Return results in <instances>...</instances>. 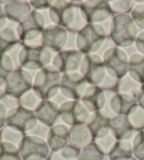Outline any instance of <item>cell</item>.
I'll use <instances>...</instances> for the list:
<instances>
[{
  "label": "cell",
  "instance_id": "35",
  "mask_svg": "<svg viewBox=\"0 0 144 160\" xmlns=\"http://www.w3.org/2000/svg\"><path fill=\"white\" fill-rule=\"evenodd\" d=\"M138 101L139 103L141 108L144 109V85L141 87V90L138 93Z\"/></svg>",
  "mask_w": 144,
  "mask_h": 160
},
{
  "label": "cell",
  "instance_id": "34",
  "mask_svg": "<svg viewBox=\"0 0 144 160\" xmlns=\"http://www.w3.org/2000/svg\"><path fill=\"white\" fill-rule=\"evenodd\" d=\"M137 47L138 50L144 54V32L139 35L137 40Z\"/></svg>",
  "mask_w": 144,
  "mask_h": 160
},
{
  "label": "cell",
  "instance_id": "30",
  "mask_svg": "<svg viewBox=\"0 0 144 160\" xmlns=\"http://www.w3.org/2000/svg\"><path fill=\"white\" fill-rule=\"evenodd\" d=\"M133 151L135 157L140 160H144V131H140L134 140Z\"/></svg>",
  "mask_w": 144,
  "mask_h": 160
},
{
  "label": "cell",
  "instance_id": "16",
  "mask_svg": "<svg viewBox=\"0 0 144 160\" xmlns=\"http://www.w3.org/2000/svg\"><path fill=\"white\" fill-rule=\"evenodd\" d=\"M38 119L47 126L56 123L60 116V111L56 104L50 102H44L36 111Z\"/></svg>",
  "mask_w": 144,
  "mask_h": 160
},
{
  "label": "cell",
  "instance_id": "33",
  "mask_svg": "<svg viewBox=\"0 0 144 160\" xmlns=\"http://www.w3.org/2000/svg\"><path fill=\"white\" fill-rule=\"evenodd\" d=\"M6 109L3 106V104L0 103V128L4 126L5 121H6Z\"/></svg>",
  "mask_w": 144,
  "mask_h": 160
},
{
  "label": "cell",
  "instance_id": "14",
  "mask_svg": "<svg viewBox=\"0 0 144 160\" xmlns=\"http://www.w3.org/2000/svg\"><path fill=\"white\" fill-rule=\"evenodd\" d=\"M110 130L113 136L118 140L129 138L132 133L133 126L125 115H118L110 121Z\"/></svg>",
  "mask_w": 144,
  "mask_h": 160
},
{
  "label": "cell",
  "instance_id": "17",
  "mask_svg": "<svg viewBox=\"0 0 144 160\" xmlns=\"http://www.w3.org/2000/svg\"><path fill=\"white\" fill-rule=\"evenodd\" d=\"M65 32L62 28H49L43 32V45L46 48L54 51L59 50L65 42Z\"/></svg>",
  "mask_w": 144,
  "mask_h": 160
},
{
  "label": "cell",
  "instance_id": "1",
  "mask_svg": "<svg viewBox=\"0 0 144 160\" xmlns=\"http://www.w3.org/2000/svg\"><path fill=\"white\" fill-rule=\"evenodd\" d=\"M19 154L24 160H43L49 152L46 142L40 138H23L18 148Z\"/></svg>",
  "mask_w": 144,
  "mask_h": 160
},
{
  "label": "cell",
  "instance_id": "31",
  "mask_svg": "<svg viewBox=\"0 0 144 160\" xmlns=\"http://www.w3.org/2000/svg\"><path fill=\"white\" fill-rule=\"evenodd\" d=\"M97 144L99 145L103 152H108L112 150V148L115 144V138L112 135L108 134L106 137L101 139H96Z\"/></svg>",
  "mask_w": 144,
  "mask_h": 160
},
{
  "label": "cell",
  "instance_id": "10",
  "mask_svg": "<svg viewBox=\"0 0 144 160\" xmlns=\"http://www.w3.org/2000/svg\"><path fill=\"white\" fill-rule=\"evenodd\" d=\"M104 64L97 57H87L83 63V76L90 83H100L104 76Z\"/></svg>",
  "mask_w": 144,
  "mask_h": 160
},
{
  "label": "cell",
  "instance_id": "15",
  "mask_svg": "<svg viewBox=\"0 0 144 160\" xmlns=\"http://www.w3.org/2000/svg\"><path fill=\"white\" fill-rule=\"evenodd\" d=\"M68 129L63 125L54 126L49 131L47 136V142L49 147L54 152H59L67 146Z\"/></svg>",
  "mask_w": 144,
  "mask_h": 160
},
{
  "label": "cell",
  "instance_id": "8",
  "mask_svg": "<svg viewBox=\"0 0 144 160\" xmlns=\"http://www.w3.org/2000/svg\"><path fill=\"white\" fill-rule=\"evenodd\" d=\"M106 69L115 78H121L129 68L127 57L120 49L113 48L106 54L105 57Z\"/></svg>",
  "mask_w": 144,
  "mask_h": 160
},
{
  "label": "cell",
  "instance_id": "36",
  "mask_svg": "<svg viewBox=\"0 0 144 160\" xmlns=\"http://www.w3.org/2000/svg\"><path fill=\"white\" fill-rule=\"evenodd\" d=\"M129 160H135V159H129Z\"/></svg>",
  "mask_w": 144,
  "mask_h": 160
},
{
  "label": "cell",
  "instance_id": "3",
  "mask_svg": "<svg viewBox=\"0 0 144 160\" xmlns=\"http://www.w3.org/2000/svg\"><path fill=\"white\" fill-rule=\"evenodd\" d=\"M89 110L78 102H70L63 104L60 108V116L63 121L68 125L82 124L89 118Z\"/></svg>",
  "mask_w": 144,
  "mask_h": 160
},
{
  "label": "cell",
  "instance_id": "21",
  "mask_svg": "<svg viewBox=\"0 0 144 160\" xmlns=\"http://www.w3.org/2000/svg\"><path fill=\"white\" fill-rule=\"evenodd\" d=\"M82 98L85 107L91 112H98L103 106L104 98L101 90L98 88H91Z\"/></svg>",
  "mask_w": 144,
  "mask_h": 160
},
{
  "label": "cell",
  "instance_id": "28",
  "mask_svg": "<svg viewBox=\"0 0 144 160\" xmlns=\"http://www.w3.org/2000/svg\"><path fill=\"white\" fill-rule=\"evenodd\" d=\"M79 157V152L70 146H66L62 150L55 152L50 157V160H77Z\"/></svg>",
  "mask_w": 144,
  "mask_h": 160
},
{
  "label": "cell",
  "instance_id": "29",
  "mask_svg": "<svg viewBox=\"0 0 144 160\" xmlns=\"http://www.w3.org/2000/svg\"><path fill=\"white\" fill-rule=\"evenodd\" d=\"M129 118L132 126L137 129L144 127V109L141 107H136L135 109L129 114Z\"/></svg>",
  "mask_w": 144,
  "mask_h": 160
},
{
  "label": "cell",
  "instance_id": "4",
  "mask_svg": "<svg viewBox=\"0 0 144 160\" xmlns=\"http://www.w3.org/2000/svg\"><path fill=\"white\" fill-rule=\"evenodd\" d=\"M98 26H87L83 29L78 36V47L84 52L94 51L101 44L105 34L103 30Z\"/></svg>",
  "mask_w": 144,
  "mask_h": 160
},
{
  "label": "cell",
  "instance_id": "24",
  "mask_svg": "<svg viewBox=\"0 0 144 160\" xmlns=\"http://www.w3.org/2000/svg\"><path fill=\"white\" fill-rule=\"evenodd\" d=\"M129 71L132 76L141 83H144V57L136 54L130 59Z\"/></svg>",
  "mask_w": 144,
  "mask_h": 160
},
{
  "label": "cell",
  "instance_id": "2",
  "mask_svg": "<svg viewBox=\"0 0 144 160\" xmlns=\"http://www.w3.org/2000/svg\"><path fill=\"white\" fill-rule=\"evenodd\" d=\"M59 73L52 67H46L39 73L35 83V89L44 98L53 95L59 85Z\"/></svg>",
  "mask_w": 144,
  "mask_h": 160
},
{
  "label": "cell",
  "instance_id": "20",
  "mask_svg": "<svg viewBox=\"0 0 144 160\" xmlns=\"http://www.w3.org/2000/svg\"><path fill=\"white\" fill-rule=\"evenodd\" d=\"M83 12L85 16L89 18L91 21H101L106 18L110 14L109 6L106 3L99 2L98 3L94 2L91 4H86L83 7Z\"/></svg>",
  "mask_w": 144,
  "mask_h": 160
},
{
  "label": "cell",
  "instance_id": "25",
  "mask_svg": "<svg viewBox=\"0 0 144 160\" xmlns=\"http://www.w3.org/2000/svg\"><path fill=\"white\" fill-rule=\"evenodd\" d=\"M23 139V133L18 129L10 126L5 127L0 134V140L2 142L12 143L14 145L20 144Z\"/></svg>",
  "mask_w": 144,
  "mask_h": 160
},
{
  "label": "cell",
  "instance_id": "26",
  "mask_svg": "<svg viewBox=\"0 0 144 160\" xmlns=\"http://www.w3.org/2000/svg\"><path fill=\"white\" fill-rule=\"evenodd\" d=\"M104 152L97 143H91L82 150L78 160H103Z\"/></svg>",
  "mask_w": 144,
  "mask_h": 160
},
{
  "label": "cell",
  "instance_id": "7",
  "mask_svg": "<svg viewBox=\"0 0 144 160\" xmlns=\"http://www.w3.org/2000/svg\"><path fill=\"white\" fill-rule=\"evenodd\" d=\"M115 21H117L115 26H113V32L118 31V34L113 35V38L120 45L132 44L137 34L134 22L127 16H123L122 18L118 17V18L117 17Z\"/></svg>",
  "mask_w": 144,
  "mask_h": 160
},
{
  "label": "cell",
  "instance_id": "19",
  "mask_svg": "<svg viewBox=\"0 0 144 160\" xmlns=\"http://www.w3.org/2000/svg\"><path fill=\"white\" fill-rule=\"evenodd\" d=\"M81 59V54L77 52H65L60 54L56 59L54 63L56 67L61 71H73L77 68Z\"/></svg>",
  "mask_w": 144,
  "mask_h": 160
},
{
  "label": "cell",
  "instance_id": "22",
  "mask_svg": "<svg viewBox=\"0 0 144 160\" xmlns=\"http://www.w3.org/2000/svg\"><path fill=\"white\" fill-rule=\"evenodd\" d=\"M113 109L118 114L122 115L129 114L137 107L134 98L130 95H119L113 99L111 102Z\"/></svg>",
  "mask_w": 144,
  "mask_h": 160
},
{
  "label": "cell",
  "instance_id": "11",
  "mask_svg": "<svg viewBox=\"0 0 144 160\" xmlns=\"http://www.w3.org/2000/svg\"><path fill=\"white\" fill-rule=\"evenodd\" d=\"M60 85L65 95L72 98L77 99L83 95L85 82L82 76H79L78 73H73L63 77Z\"/></svg>",
  "mask_w": 144,
  "mask_h": 160
},
{
  "label": "cell",
  "instance_id": "6",
  "mask_svg": "<svg viewBox=\"0 0 144 160\" xmlns=\"http://www.w3.org/2000/svg\"><path fill=\"white\" fill-rule=\"evenodd\" d=\"M50 55L46 49L40 47H27L21 54V62L27 68H40L49 62Z\"/></svg>",
  "mask_w": 144,
  "mask_h": 160
},
{
  "label": "cell",
  "instance_id": "23",
  "mask_svg": "<svg viewBox=\"0 0 144 160\" xmlns=\"http://www.w3.org/2000/svg\"><path fill=\"white\" fill-rule=\"evenodd\" d=\"M132 145L127 141L116 142L110 152V160H129L132 155Z\"/></svg>",
  "mask_w": 144,
  "mask_h": 160
},
{
  "label": "cell",
  "instance_id": "18",
  "mask_svg": "<svg viewBox=\"0 0 144 160\" xmlns=\"http://www.w3.org/2000/svg\"><path fill=\"white\" fill-rule=\"evenodd\" d=\"M42 18L40 14L32 12L28 19L24 22L21 30V38L29 40L32 38H35L43 29ZM21 26V27H22Z\"/></svg>",
  "mask_w": 144,
  "mask_h": 160
},
{
  "label": "cell",
  "instance_id": "32",
  "mask_svg": "<svg viewBox=\"0 0 144 160\" xmlns=\"http://www.w3.org/2000/svg\"><path fill=\"white\" fill-rule=\"evenodd\" d=\"M132 16L137 26L144 28V4L136 7L133 11Z\"/></svg>",
  "mask_w": 144,
  "mask_h": 160
},
{
  "label": "cell",
  "instance_id": "5",
  "mask_svg": "<svg viewBox=\"0 0 144 160\" xmlns=\"http://www.w3.org/2000/svg\"><path fill=\"white\" fill-rule=\"evenodd\" d=\"M7 123L9 126L14 127L21 131H26L35 126L37 117L30 110L18 107L9 112L7 116Z\"/></svg>",
  "mask_w": 144,
  "mask_h": 160
},
{
  "label": "cell",
  "instance_id": "27",
  "mask_svg": "<svg viewBox=\"0 0 144 160\" xmlns=\"http://www.w3.org/2000/svg\"><path fill=\"white\" fill-rule=\"evenodd\" d=\"M0 160H21L16 146L9 142H0Z\"/></svg>",
  "mask_w": 144,
  "mask_h": 160
},
{
  "label": "cell",
  "instance_id": "9",
  "mask_svg": "<svg viewBox=\"0 0 144 160\" xmlns=\"http://www.w3.org/2000/svg\"><path fill=\"white\" fill-rule=\"evenodd\" d=\"M110 125L109 116L104 112H95L88 119V128L96 139L106 137L108 134Z\"/></svg>",
  "mask_w": 144,
  "mask_h": 160
},
{
  "label": "cell",
  "instance_id": "12",
  "mask_svg": "<svg viewBox=\"0 0 144 160\" xmlns=\"http://www.w3.org/2000/svg\"><path fill=\"white\" fill-rule=\"evenodd\" d=\"M23 71H16L7 79L6 92L8 95L18 97L23 95L24 91L28 90L30 81L28 76L24 77Z\"/></svg>",
  "mask_w": 144,
  "mask_h": 160
},
{
  "label": "cell",
  "instance_id": "13",
  "mask_svg": "<svg viewBox=\"0 0 144 160\" xmlns=\"http://www.w3.org/2000/svg\"><path fill=\"white\" fill-rule=\"evenodd\" d=\"M70 144L75 149H82L89 145L92 134L88 126L78 124L72 127L68 133Z\"/></svg>",
  "mask_w": 144,
  "mask_h": 160
}]
</instances>
